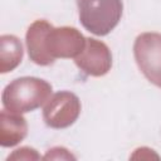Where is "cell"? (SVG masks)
<instances>
[{
    "label": "cell",
    "mask_w": 161,
    "mask_h": 161,
    "mask_svg": "<svg viewBox=\"0 0 161 161\" xmlns=\"http://www.w3.org/2000/svg\"><path fill=\"white\" fill-rule=\"evenodd\" d=\"M28 133L26 119L21 113L3 109L0 113V145L11 147L25 138Z\"/></svg>",
    "instance_id": "52a82bcc"
},
{
    "label": "cell",
    "mask_w": 161,
    "mask_h": 161,
    "mask_svg": "<svg viewBox=\"0 0 161 161\" xmlns=\"http://www.w3.org/2000/svg\"><path fill=\"white\" fill-rule=\"evenodd\" d=\"M77 67L92 77L107 74L112 67V54L109 48L101 40L87 38L83 52L74 58Z\"/></svg>",
    "instance_id": "8992f818"
},
{
    "label": "cell",
    "mask_w": 161,
    "mask_h": 161,
    "mask_svg": "<svg viewBox=\"0 0 161 161\" xmlns=\"http://www.w3.org/2000/svg\"><path fill=\"white\" fill-rule=\"evenodd\" d=\"M30 60L49 65L57 58H77L84 49L87 38L73 26L54 28L47 20H35L26 31Z\"/></svg>",
    "instance_id": "6da1fadb"
},
{
    "label": "cell",
    "mask_w": 161,
    "mask_h": 161,
    "mask_svg": "<svg viewBox=\"0 0 161 161\" xmlns=\"http://www.w3.org/2000/svg\"><path fill=\"white\" fill-rule=\"evenodd\" d=\"M133 55L143 75L161 88V34L153 31L140 34L133 44Z\"/></svg>",
    "instance_id": "277c9868"
},
{
    "label": "cell",
    "mask_w": 161,
    "mask_h": 161,
    "mask_svg": "<svg viewBox=\"0 0 161 161\" xmlns=\"http://www.w3.org/2000/svg\"><path fill=\"white\" fill-rule=\"evenodd\" d=\"M19 160V158H39V155H36L35 150L34 148H30V147H21V148H18L15 150V152L9 156V160Z\"/></svg>",
    "instance_id": "9c48e42d"
},
{
    "label": "cell",
    "mask_w": 161,
    "mask_h": 161,
    "mask_svg": "<svg viewBox=\"0 0 161 161\" xmlns=\"http://www.w3.org/2000/svg\"><path fill=\"white\" fill-rule=\"evenodd\" d=\"M80 113L79 98L68 91L53 94L43 109V118L52 128H67L72 126Z\"/></svg>",
    "instance_id": "5b68a950"
},
{
    "label": "cell",
    "mask_w": 161,
    "mask_h": 161,
    "mask_svg": "<svg viewBox=\"0 0 161 161\" xmlns=\"http://www.w3.org/2000/svg\"><path fill=\"white\" fill-rule=\"evenodd\" d=\"M52 86L40 78L21 77L10 82L1 96L5 109L26 113L43 106L50 97Z\"/></svg>",
    "instance_id": "7a4b0ae2"
},
{
    "label": "cell",
    "mask_w": 161,
    "mask_h": 161,
    "mask_svg": "<svg viewBox=\"0 0 161 161\" xmlns=\"http://www.w3.org/2000/svg\"><path fill=\"white\" fill-rule=\"evenodd\" d=\"M23 58V45L15 35L0 36V72L8 73L15 69Z\"/></svg>",
    "instance_id": "ba28073f"
},
{
    "label": "cell",
    "mask_w": 161,
    "mask_h": 161,
    "mask_svg": "<svg viewBox=\"0 0 161 161\" xmlns=\"http://www.w3.org/2000/svg\"><path fill=\"white\" fill-rule=\"evenodd\" d=\"M77 5L84 29L99 36L117 26L123 10L122 0H77Z\"/></svg>",
    "instance_id": "3957f363"
}]
</instances>
